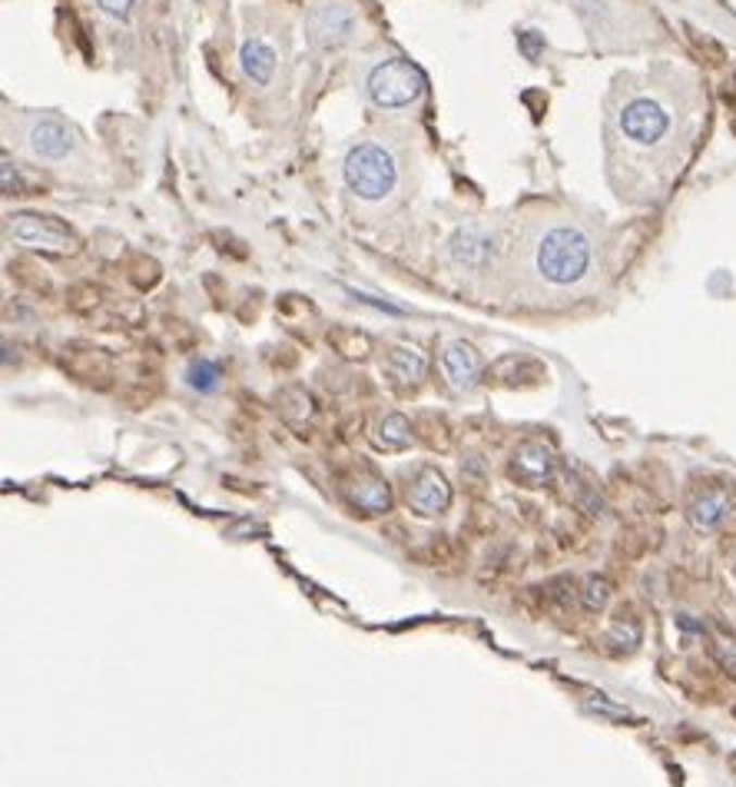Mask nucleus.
<instances>
[{"mask_svg":"<svg viewBox=\"0 0 736 787\" xmlns=\"http://www.w3.org/2000/svg\"><path fill=\"white\" fill-rule=\"evenodd\" d=\"M328 346L346 359H365L372 353V336L359 333L355 325H336L328 330Z\"/></svg>","mask_w":736,"mask_h":787,"instance_id":"obj_18","label":"nucleus"},{"mask_svg":"<svg viewBox=\"0 0 736 787\" xmlns=\"http://www.w3.org/2000/svg\"><path fill=\"white\" fill-rule=\"evenodd\" d=\"M4 189L21 193V180H17V173H11V163H4Z\"/></svg>","mask_w":736,"mask_h":787,"instance_id":"obj_25","label":"nucleus"},{"mask_svg":"<svg viewBox=\"0 0 736 787\" xmlns=\"http://www.w3.org/2000/svg\"><path fill=\"white\" fill-rule=\"evenodd\" d=\"M97 4H100L110 17H126L129 8H133V0H97Z\"/></svg>","mask_w":736,"mask_h":787,"instance_id":"obj_23","label":"nucleus"},{"mask_svg":"<svg viewBox=\"0 0 736 787\" xmlns=\"http://www.w3.org/2000/svg\"><path fill=\"white\" fill-rule=\"evenodd\" d=\"M534 267L551 286H577L594 267V243L577 226H551L534 249Z\"/></svg>","mask_w":736,"mask_h":787,"instance_id":"obj_1","label":"nucleus"},{"mask_svg":"<svg viewBox=\"0 0 736 787\" xmlns=\"http://www.w3.org/2000/svg\"><path fill=\"white\" fill-rule=\"evenodd\" d=\"M279 413H283L286 422L305 426V422L315 419V403H312V396H309L302 385H286V389L279 392Z\"/></svg>","mask_w":736,"mask_h":787,"instance_id":"obj_16","label":"nucleus"},{"mask_svg":"<svg viewBox=\"0 0 736 787\" xmlns=\"http://www.w3.org/2000/svg\"><path fill=\"white\" fill-rule=\"evenodd\" d=\"M415 439V426L406 419V416H385L375 429V442L378 448H388V452H398V448H409Z\"/></svg>","mask_w":736,"mask_h":787,"instance_id":"obj_17","label":"nucleus"},{"mask_svg":"<svg viewBox=\"0 0 736 787\" xmlns=\"http://www.w3.org/2000/svg\"><path fill=\"white\" fill-rule=\"evenodd\" d=\"M359 30V17L346 4H319L309 14V37L315 47H342Z\"/></svg>","mask_w":736,"mask_h":787,"instance_id":"obj_6","label":"nucleus"},{"mask_svg":"<svg viewBox=\"0 0 736 787\" xmlns=\"http://www.w3.org/2000/svg\"><path fill=\"white\" fill-rule=\"evenodd\" d=\"M385 362H388V372L398 382H419L425 376V369H428L425 356L419 349H412V346H391Z\"/></svg>","mask_w":736,"mask_h":787,"instance_id":"obj_15","label":"nucleus"},{"mask_svg":"<svg viewBox=\"0 0 736 787\" xmlns=\"http://www.w3.org/2000/svg\"><path fill=\"white\" fill-rule=\"evenodd\" d=\"M441 369L448 376V385L454 392H464V389H472L482 376V359L478 353L467 346V343H451L441 356Z\"/></svg>","mask_w":736,"mask_h":787,"instance_id":"obj_11","label":"nucleus"},{"mask_svg":"<svg viewBox=\"0 0 736 787\" xmlns=\"http://www.w3.org/2000/svg\"><path fill=\"white\" fill-rule=\"evenodd\" d=\"M346 499H349L359 512H365V515H382V512L391 508V489H388V482L378 479V476H372V472L352 476V479L346 482Z\"/></svg>","mask_w":736,"mask_h":787,"instance_id":"obj_10","label":"nucleus"},{"mask_svg":"<svg viewBox=\"0 0 736 787\" xmlns=\"http://www.w3.org/2000/svg\"><path fill=\"white\" fill-rule=\"evenodd\" d=\"M491 253V243L482 230L467 226V230H458L454 239H451V256L461 262V267H472V270H482L485 259Z\"/></svg>","mask_w":736,"mask_h":787,"instance_id":"obj_14","label":"nucleus"},{"mask_svg":"<svg viewBox=\"0 0 736 787\" xmlns=\"http://www.w3.org/2000/svg\"><path fill=\"white\" fill-rule=\"evenodd\" d=\"M365 90H369V100L375 107L395 110V107L415 103L425 94V77L415 63L391 57V60H382L378 67H372V74L365 81Z\"/></svg>","mask_w":736,"mask_h":787,"instance_id":"obj_3","label":"nucleus"},{"mask_svg":"<svg viewBox=\"0 0 736 787\" xmlns=\"http://www.w3.org/2000/svg\"><path fill=\"white\" fill-rule=\"evenodd\" d=\"M30 150L43 160H63L66 153L74 150V140H71V130H66L60 120H40L34 123L30 137H27Z\"/></svg>","mask_w":736,"mask_h":787,"instance_id":"obj_12","label":"nucleus"},{"mask_svg":"<svg viewBox=\"0 0 736 787\" xmlns=\"http://www.w3.org/2000/svg\"><path fill=\"white\" fill-rule=\"evenodd\" d=\"M239 60H242V71H246V77H249L252 84L265 87V84L273 81V71H276V50H273L270 44H262V40H249V44H242Z\"/></svg>","mask_w":736,"mask_h":787,"instance_id":"obj_13","label":"nucleus"},{"mask_svg":"<svg viewBox=\"0 0 736 787\" xmlns=\"http://www.w3.org/2000/svg\"><path fill=\"white\" fill-rule=\"evenodd\" d=\"M726 512H729V499L723 492H707L694 502L690 518H694L697 529H716V525L726 518Z\"/></svg>","mask_w":736,"mask_h":787,"instance_id":"obj_19","label":"nucleus"},{"mask_svg":"<svg viewBox=\"0 0 736 787\" xmlns=\"http://www.w3.org/2000/svg\"><path fill=\"white\" fill-rule=\"evenodd\" d=\"M398 180V167L391 160V153L378 144H359L349 150L346 157V183L355 196L362 200H385V196L395 189Z\"/></svg>","mask_w":736,"mask_h":787,"instance_id":"obj_2","label":"nucleus"},{"mask_svg":"<svg viewBox=\"0 0 736 787\" xmlns=\"http://www.w3.org/2000/svg\"><path fill=\"white\" fill-rule=\"evenodd\" d=\"M186 379H189V385L199 389V392H213V389L220 385V366H216L213 359H199V362L189 366Z\"/></svg>","mask_w":736,"mask_h":787,"instance_id":"obj_20","label":"nucleus"},{"mask_svg":"<svg viewBox=\"0 0 736 787\" xmlns=\"http://www.w3.org/2000/svg\"><path fill=\"white\" fill-rule=\"evenodd\" d=\"M8 233L34 249H50V253H71L77 249V236L66 230L63 223H57L53 217H37V213H21L11 217Z\"/></svg>","mask_w":736,"mask_h":787,"instance_id":"obj_5","label":"nucleus"},{"mask_svg":"<svg viewBox=\"0 0 736 787\" xmlns=\"http://www.w3.org/2000/svg\"><path fill=\"white\" fill-rule=\"evenodd\" d=\"M608 599H611V585H608V578H587V585H584V605L590 608V612H597V608H604L608 605Z\"/></svg>","mask_w":736,"mask_h":787,"instance_id":"obj_22","label":"nucleus"},{"mask_svg":"<svg viewBox=\"0 0 736 787\" xmlns=\"http://www.w3.org/2000/svg\"><path fill=\"white\" fill-rule=\"evenodd\" d=\"M63 369L71 372L74 379H80L84 385H97V389H107L110 379H113V362L103 349H93V346H71L63 349Z\"/></svg>","mask_w":736,"mask_h":787,"instance_id":"obj_8","label":"nucleus"},{"mask_svg":"<svg viewBox=\"0 0 736 787\" xmlns=\"http://www.w3.org/2000/svg\"><path fill=\"white\" fill-rule=\"evenodd\" d=\"M674 116L657 97H631L618 113L621 137L637 147H657L666 134H671Z\"/></svg>","mask_w":736,"mask_h":787,"instance_id":"obj_4","label":"nucleus"},{"mask_svg":"<svg viewBox=\"0 0 736 787\" xmlns=\"http://www.w3.org/2000/svg\"><path fill=\"white\" fill-rule=\"evenodd\" d=\"M415 435H422L432 448H441V452L451 445L448 426H445L441 419H435V416H422V419L415 422Z\"/></svg>","mask_w":736,"mask_h":787,"instance_id":"obj_21","label":"nucleus"},{"mask_svg":"<svg viewBox=\"0 0 736 787\" xmlns=\"http://www.w3.org/2000/svg\"><path fill=\"white\" fill-rule=\"evenodd\" d=\"M451 502V485L438 469H422L409 485V505L419 515H441Z\"/></svg>","mask_w":736,"mask_h":787,"instance_id":"obj_9","label":"nucleus"},{"mask_svg":"<svg viewBox=\"0 0 736 787\" xmlns=\"http://www.w3.org/2000/svg\"><path fill=\"white\" fill-rule=\"evenodd\" d=\"M554 476V452L541 442H524L514 458H511V479L527 485V489H538L545 485L548 479Z\"/></svg>","mask_w":736,"mask_h":787,"instance_id":"obj_7","label":"nucleus"},{"mask_svg":"<svg viewBox=\"0 0 736 787\" xmlns=\"http://www.w3.org/2000/svg\"><path fill=\"white\" fill-rule=\"evenodd\" d=\"M521 47H524V53L534 60V57H538V47H541V40L538 37H534V34H521Z\"/></svg>","mask_w":736,"mask_h":787,"instance_id":"obj_24","label":"nucleus"}]
</instances>
